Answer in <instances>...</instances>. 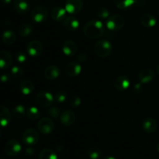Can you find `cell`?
Listing matches in <instances>:
<instances>
[{"mask_svg": "<svg viewBox=\"0 0 159 159\" xmlns=\"http://www.w3.org/2000/svg\"><path fill=\"white\" fill-rule=\"evenodd\" d=\"M83 33L88 38L96 40L103 36L105 33V26L99 20H90L84 26Z\"/></svg>", "mask_w": 159, "mask_h": 159, "instance_id": "cell-1", "label": "cell"}, {"mask_svg": "<svg viewBox=\"0 0 159 159\" xmlns=\"http://www.w3.org/2000/svg\"><path fill=\"white\" fill-rule=\"evenodd\" d=\"M94 51L99 57L105 58L111 54L113 51V45L109 40H100L95 44Z\"/></svg>", "mask_w": 159, "mask_h": 159, "instance_id": "cell-2", "label": "cell"}, {"mask_svg": "<svg viewBox=\"0 0 159 159\" xmlns=\"http://www.w3.org/2000/svg\"><path fill=\"white\" fill-rule=\"evenodd\" d=\"M48 9L45 6L39 5L32 9L30 13L31 20L36 23H42L48 20Z\"/></svg>", "mask_w": 159, "mask_h": 159, "instance_id": "cell-3", "label": "cell"}, {"mask_svg": "<svg viewBox=\"0 0 159 159\" xmlns=\"http://www.w3.org/2000/svg\"><path fill=\"white\" fill-rule=\"evenodd\" d=\"M125 20L119 14H113L110 16L106 22V27L111 31H119L124 27Z\"/></svg>", "mask_w": 159, "mask_h": 159, "instance_id": "cell-4", "label": "cell"}, {"mask_svg": "<svg viewBox=\"0 0 159 159\" xmlns=\"http://www.w3.org/2000/svg\"><path fill=\"white\" fill-rule=\"evenodd\" d=\"M35 101L39 107L42 108H48L51 107L54 102V96L47 91H40L37 94Z\"/></svg>", "mask_w": 159, "mask_h": 159, "instance_id": "cell-5", "label": "cell"}, {"mask_svg": "<svg viewBox=\"0 0 159 159\" xmlns=\"http://www.w3.org/2000/svg\"><path fill=\"white\" fill-rule=\"evenodd\" d=\"M40 139L38 131L34 128H28L23 134V141L28 146H33L37 144Z\"/></svg>", "mask_w": 159, "mask_h": 159, "instance_id": "cell-6", "label": "cell"}, {"mask_svg": "<svg viewBox=\"0 0 159 159\" xmlns=\"http://www.w3.org/2000/svg\"><path fill=\"white\" fill-rule=\"evenodd\" d=\"M38 130L43 134H50L54 130V124L49 117H43L39 120L37 124Z\"/></svg>", "mask_w": 159, "mask_h": 159, "instance_id": "cell-7", "label": "cell"}, {"mask_svg": "<svg viewBox=\"0 0 159 159\" xmlns=\"http://www.w3.org/2000/svg\"><path fill=\"white\" fill-rule=\"evenodd\" d=\"M65 8L68 13L75 15L82 11L83 2L82 0H66Z\"/></svg>", "mask_w": 159, "mask_h": 159, "instance_id": "cell-8", "label": "cell"}, {"mask_svg": "<svg viewBox=\"0 0 159 159\" xmlns=\"http://www.w3.org/2000/svg\"><path fill=\"white\" fill-rule=\"evenodd\" d=\"M4 149L6 155L9 156H16L20 153L22 150V146L17 140L12 139L6 143Z\"/></svg>", "mask_w": 159, "mask_h": 159, "instance_id": "cell-9", "label": "cell"}, {"mask_svg": "<svg viewBox=\"0 0 159 159\" xmlns=\"http://www.w3.org/2000/svg\"><path fill=\"white\" fill-rule=\"evenodd\" d=\"M26 51L31 57H39L43 53V46L39 40H32L27 44Z\"/></svg>", "mask_w": 159, "mask_h": 159, "instance_id": "cell-10", "label": "cell"}, {"mask_svg": "<svg viewBox=\"0 0 159 159\" xmlns=\"http://www.w3.org/2000/svg\"><path fill=\"white\" fill-rule=\"evenodd\" d=\"M60 121L62 125L65 127H69L75 124L76 120L75 113L72 110H65L61 113Z\"/></svg>", "mask_w": 159, "mask_h": 159, "instance_id": "cell-11", "label": "cell"}, {"mask_svg": "<svg viewBox=\"0 0 159 159\" xmlns=\"http://www.w3.org/2000/svg\"><path fill=\"white\" fill-rule=\"evenodd\" d=\"M62 52L65 55L72 57L78 51V46L72 40H66L62 44Z\"/></svg>", "mask_w": 159, "mask_h": 159, "instance_id": "cell-12", "label": "cell"}, {"mask_svg": "<svg viewBox=\"0 0 159 159\" xmlns=\"http://www.w3.org/2000/svg\"><path fill=\"white\" fill-rule=\"evenodd\" d=\"M82 71V66L76 61H71L68 63L65 68V72L69 77L73 78L79 75Z\"/></svg>", "mask_w": 159, "mask_h": 159, "instance_id": "cell-13", "label": "cell"}, {"mask_svg": "<svg viewBox=\"0 0 159 159\" xmlns=\"http://www.w3.org/2000/svg\"><path fill=\"white\" fill-rule=\"evenodd\" d=\"M155 78V74L154 71L148 68H143L138 73V79H139V81L142 84L148 83V82L153 81Z\"/></svg>", "mask_w": 159, "mask_h": 159, "instance_id": "cell-14", "label": "cell"}, {"mask_svg": "<svg viewBox=\"0 0 159 159\" xmlns=\"http://www.w3.org/2000/svg\"><path fill=\"white\" fill-rule=\"evenodd\" d=\"M13 59L9 51H0V68L6 69L12 66Z\"/></svg>", "mask_w": 159, "mask_h": 159, "instance_id": "cell-15", "label": "cell"}, {"mask_svg": "<svg viewBox=\"0 0 159 159\" xmlns=\"http://www.w3.org/2000/svg\"><path fill=\"white\" fill-rule=\"evenodd\" d=\"M14 10L20 15L28 13L30 9L29 2L26 0H15L13 2Z\"/></svg>", "mask_w": 159, "mask_h": 159, "instance_id": "cell-16", "label": "cell"}, {"mask_svg": "<svg viewBox=\"0 0 159 159\" xmlns=\"http://www.w3.org/2000/svg\"><path fill=\"white\" fill-rule=\"evenodd\" d=\"M12 114L9 109L5 106L0 105V127H5L10 123Z\"/></svg>", "mask_w": 159, "mask_h": 159, "instance_id": "cell-17", "label": "cell"}, {"mask_svg": "<svg viewBox=\"0 0 159 159\" xmlns=\"http://www.w3.org/2000/svg\"><path fill=\"white\" fill-rule=\"evenodd\" d=\"M66 15L67 11L65 8L61 7V6H56L51 12V16L52 20L58 23L64 21L67 17Z\"/></svg>", "mask_w": 159, "mask_h": 159, "instance_id": "cell-18", "label": "cell"}, {"mask_svg": "<svg viewBox=\"0 0 159 159\" xmlns=\"http://www.w3.org/2000/svg\"><path fill=\"white\" fill-rule=\"evenodd\" d=\"M130 79L125 75H120L115 79L114 87L119 92H124L127 90L130 86Z\"/></svg>", "mask_w": 159, "mask_h": 159, "instance_id": "cell-19", "label": "cell"}, {"mask_svg": "<svg viewBox=\"0 0 159 159\" xmlns=\"http://www.w3.org/2000/svg\"><path fill=\"white\" fill-rule=\"evenodd\" d=\"M79 25H80V23L79 20L73 16H67L64 20V26L68 31H71V32L76 31L79 29Z\"/></svg>", "mask_w": 159, "mask_h": 159, "instance_id": "cell-20", "label": "cell"}, {"mask_svg": "<svg viewBox=\"0 0 159 159\" xmlns=\"http://www.w3.org/2000/svg\"><path fill=\"white\" fill-rule=\"evenodd\" d=\"M43 75L48 80H55L60 75V69L57 65H49L44 69Z\"/></svg>", "mask_w": 159, "mask_h": 159, "instance_id": "cell-21", "label": "cell"}, {"mask_svg": "<svg viewBox=\"0 0 159 159\" xmlns=\"http://www.w3.org/2000/svg\"><path fill=\"white\" fill-rule=\"evenodd\" d=\"M158 124L156 120L152 117H147L142 123V128L147 134H153L156 131Z\"/></svg>", "mask_w": 159, "mask_h": 159, "instance_id": "cell-22", "label": "cell"}, {"mask_svg": "<svg viewBox=\"0 0 159 159\" xmlns=\"http://www.w3.org/2000/svg\"><path fill=\"white\" fill-rule=\"evenodd\" d=\"M141 23L144 27L145 28H152L156 25V19L152 14L151 13H144L141 17Z\"/></svg>", "mask_w": 159, "mask_h": 159, "instance_id": "cell-23", "label": "cell"}, {"mask_svg": "<svg viewBox=\"0 0 159 159\" xmlns=\"http://www.w3.org/2000/svg\"><path fill=\"white\" fill-rule=\"evenodd\" d=\"M34 85L32 81L29 79H25L21 82L20 85V90L23 95L28 96L34 92Z\"/></svg>", "mask_w": 159, "mask_h": 159, "instance_id": "cell-24", "label": "cell"}, {"mask_svg": "<svg viewBox=\"0 0 159 159\" xmlns=\"http://www.w3.org/2000/svg\"><path fill=\"white\" fill-rule=\"evenodd\" d=\"M2 40L3 43L6 45H11L14 43L16 40V35L14 33V31L11 30H5L4 32L2 34Z\"/></svg>", "mask_w": 159, "mask_h": 159, "instance_id": "cell-25", "label": "cell"}, {"mask_svg": "<svg viewBox=\"0 0 159 159\" xmlns=\"http://www.w3.org/2000/svg\"><path fill=\"white\" fill-rule=\"evenodd\" d=\"M34 27L30 23H23L19 28V34L22 37H28L32 34Z\"/></svg>", "mask_w": 159, "mask_h": 159, "instance_id": "cell-26", "label": "cell"}, {"mask_svg": "<svg viewBox=\"0 0 159 159\" xmlns=\"http://www.w3.org/2000/svg\"><path fill=\"white\" fill-rule=\"evenodd\" d=\"M39 159H57V155L52 149L45 148L40 151L38 155Z\"/></svg>", "mask_w": 159, "mask_h": 159, "instance_id": "cell-27", "label": "cell"}, {"mask_svg": "<svg viewBox=\"0 0 159 159\" xmlns=\"http://www.w3.org/2000/svg\"><path fill=\"white\" fill-rule=\"evenodd\" d=\"M26 116L31 120H37L40 117V111L36 107H31L26 110Z\"/></svg>", "mask_w": 159, "mask_h": 159, "instance_id": "cell-28", "label": "cell"}, {"mask_svg": "<svg viewBox=\"0 0 159 159\" xmlns=\"http://www.w3.org/2000/svg\"><path fill=\"white\" fill-rule=\"evenodd\" d=\"M114 4L120 9H127L134 4V0H113Z\"/></svg>", "mask_w": 159, "mask_h": 159, "instance_id": "cell-29", "label": "cell"}, {"mask_svg": "<svg viewBox=\"0 0 159 159\" xmlns=\"http://www.w3.org/2000/svg\"><path fill=\"white\" fill-rule=\"evenodd\" d=\"M102 155L101 150L97 147H92L88 151V156L90 159H99Z\"/></svg>", "mask_w": 159, "mask_h": 159, "instance_id": "cell-30", "label": "cell"}, {"mask_svg": "<svg viewBox=\"0 0 159 159\" xmlns=\"http://www.w3.org/2000/svg\"><path fill=\"white\" fill-rule=\"evenodd\" d=\"M12 113L16 118H23L26 113V110L24 106L17 105L14 107Z\"/></svg>", "mask_w": 159, "mask_h": 159, "instance_id": "cell-31", "label": "cell"}, {"mask_svg": "<svg viewBox=\"0 0 159 159\" xmlns=\"http://www.w3.org/2000/svg\"><path fill=\"white\" fill-rule=\"evenodd\" d=\"M54 101L57 103H64L68 99V94L65 91H58L54 96Z\"/></svg>", "mask_w": 159, "mask_h": 159, "instance_id": "cell-32", "label": "cell"}, {"mask_svg": "<svg viewBox=\"0 0 159 159\" xmlns=\"http://www.w3.org/2000/svg\"><path fill=\"white\" fill-rule=\"evenodd\" d=\"M47 113L53 119H57L58 117H60L61 111V109L59 107H53L48 110Z\"/></svg>", "mask_w": 159, "mask_h": 159, "instance_id": "cell-33", "label": "cell"}, {"mask_svg": "<svg viewBox=\"0 0 159 159\" xmlns=\"http://www.w3.org/2000/svg\"><path fill=\"white\" fill-rule=\"evenodd\" d=\"M97 16L101 20H107L110 17V12L106 7H100L97 11Z\"/></svg>", "mask_w": 159, "mask_h": 159, "instance_id": "cell-34", "label": "cell"}, {"mask_svg": "<svg viewBox=\"0 0 159 159\" xmlns=\"http://www.w3.org/2000/svg\"><path fill=\"white\" fill-rule=\"evenodd\" d=\"M23 70L19 66L12 67L11 69V75L15 79H19L23 75Z\"/></svg>", "mask_w": 159, "mask_h": 159, "instance_id": "cell-35", "label": "cell"}, {"mask_svg": "<svg viewBox=\"0 0 159 159\" xmlns=\"http://www.w3.org/2000/svg\"><path fill=\"white\" fill-rule=\"evenodd\" d=\"M69 102V105L71 107H78L82 104V100L81 98L78 96H73L68 100Z\"/></svg>", "mask_w": 159, "mask_h": 159, "instance_id": "cell-36", "label": "cell"}, {"mask_svg": "<svg viewBox=\"0 0 159 159\" xmlns=\"http://www.w3.org/2000/svg\"><path fill=\"white\" fill-rule=\"evenodd\" d=\"M16 58L20 63H24L26 61V55L23 52H18L16 55Z\"/></svg>", "mask_w": 159, "mask_h": 159, "instance_id": "cell-37", "label": "cell"}, {"mask_svg": "<svg viewBox=\"0 0 159 159\" xmlns=\"http://www.w3.org/2000/svg\"><path fill=\"white\" fill-rule=\"evenodd\" d=\"M141 83H138V84H135L133 88V92L134 94H137V95H139L141 94V93L143 92V86L142 85H141Z\"/></svg>", "mask_w": 159, "mask_h": 159, "instance_id": "cell-38", "label": "cell"}, {"mask_svg": "<svg viewBox=\"0 0 159 159\" xmlns=\"http://www.w3.org/2000/svg\"><path fill=\"white\" fill-rule=\"evenodd\" d=\"M9 80H10V76L8 74H2L0 77V81L2 82H4V83L9 82Z\"/></svg>", "mask_w": 159, "mask_h": 159, "instance_id": "cell-39", "label": "cell"}, {"mask_svg": "<svg viewBox=\"0 0 159 159\" xmlns=\"http://www.w3.org/2000/svg\"><path fill=\"white\" fill-rule=\"evenodd\" d=\"M86 59H87V55L85 54V53H81V54H79L77 57V60L79 61V62L85 61Z\"/></svg>", "mask_w": 159, "mask_h": 159, "instance_id": "cell-40", "label": "cell"}, {"mask_svg": "<svg viewBox=\"0 0 159 159\" xmlns=\"http://www.w3.org/2000/svg\"><path fill=\"white\" fill-rule=\"evenodd\" d=\"M146 0H134V4L138 7H142L145 5Z\"/></svg>", "mask_w": 159, "mask_h": 159, "instance_id": "cell-41", "label": "cell"}, {"mask_svg": "<svg viewBox=\"0 0 159 159\" xmlns=\"http://www.w3.org/2000/svg\"><path fill=\"white\" fill-rule=\"evenodd\" d=\"M25 152H26V155H33L34 153V150L32 148H26V150H25Z\"/></svg>", "mask_w": 159, "mask_h": 159, "instance_id": "cell-42", "label": "cell"}, {"mask_svg": "<svg viewBox=\"0 0 159 159\" xmlns=\"http://www.w3.org/2000/svg\"><path fill=\"white\" fill-rule=\"evenodd\" d=\"M0 2L5 5H8V4H10L12 0H0Z\"/></svg>", "mask_w": 159, "mask_h": 159, "instance_id": "cell-43", "label": "cell"}, {"mask_svg": "<svg viewBox=\"0 0 159 159\" xmlns=\"http://www.w3.org/2000/svg\"><path fill=\"white\" fill-rule=\"evenodd\" d=\"M102 159H116V158L113 156H110V155H107V156H105L104 158H102Z\"/></svg>", "mask_w": 159, "mask_h": 159, "instance_id": "cell-44", "label": "cell"}, {"mask_svg": "<svg viewBox=\"0 0 159 159\" xmlns=\"http://www.w3.org/2000/svg\"><path fill=\"white\" fill-rule=\"evenodd\" d=\"M156 149H157V151L159 152V141L158 142H157V144H156Z\"/></svg>", "mask_w": 159, "mask_h": 159, "instance_id": "cell-45", "label": "cell"}, {"mask_svg": "<svg viewBox=\"0 0 159 159\" xmlns=\"http://www.w3.org/2000/svg\"><path fill=\"white\" fill-rule=\"evenodd\" d=\"M157 71H158V73L159 75V64L158 65V66H157Z\"/></svg>", "mask_w": 159, "mask_h": 159, "instance_id": "cell-46", "label": "cell"}, {"mask_svg": "<svg viewBox=\"0 0 159 159\" xmlns=\"http://www.w3.org/2000/svg\"><path fill=\"white\" fill-rule=\"evenodd\" d=\"M0 159H3V158H1V157H0Z\"/></svg>", "mask_w": 159, "mask_h": 159, "instance_id": "cell-47", "label": "cell"}, {"mask_svg": "<svg viewBox=\"0 0 159 159\" xmlns=\"http://www.w3.org/2000/svg\"><path fill=\"white\" fill-rule=\"evenodd\" d=\"M0 136H1V132H0Z\"/></svg>", "mask_w": 159, "mask_h": 159, "instance_id": "cell-48", "label": "cell"}, {"mask_svg": "<svg viewBox=\"0 0 159 159\" xmlns=\"http://www.w3.org/2000/svg\"><path fill=\"white\" fill-rule=\"evenodd\" d=\"M158 14H159V12H158Z\"/></svg>", "mask_w": 159, "mask_h": 159, "instance_id": "cell-49", "label": "cell"}]
</instances>
